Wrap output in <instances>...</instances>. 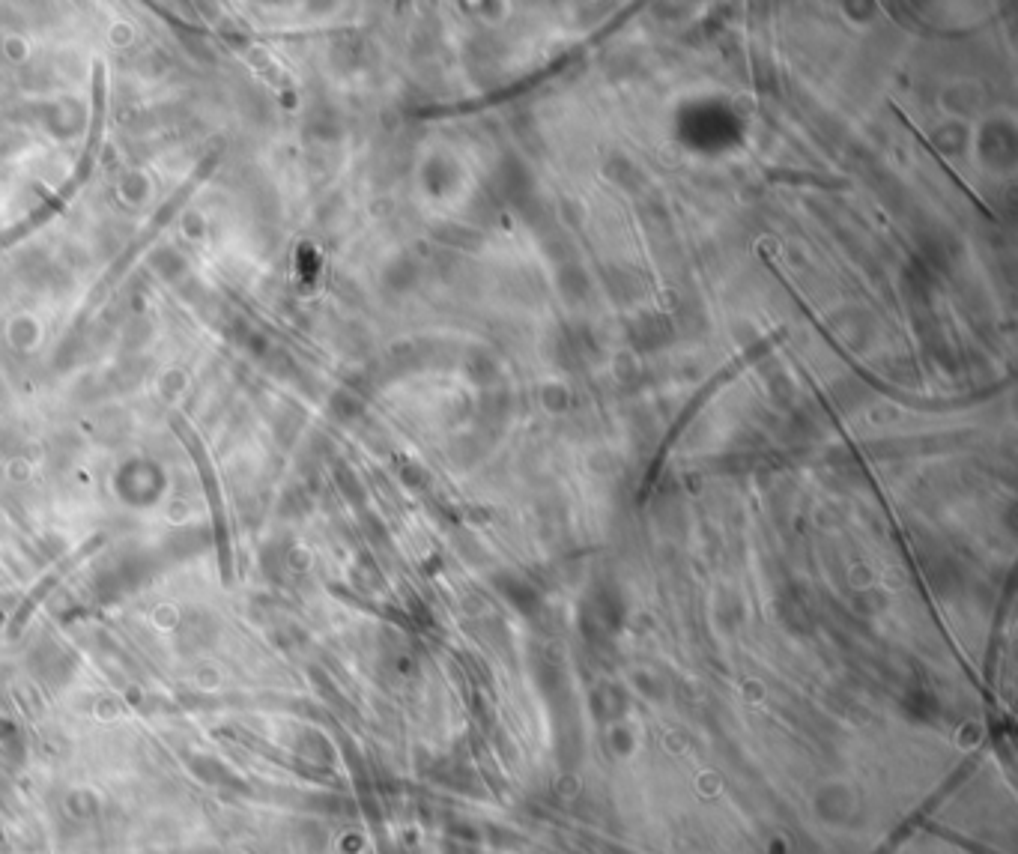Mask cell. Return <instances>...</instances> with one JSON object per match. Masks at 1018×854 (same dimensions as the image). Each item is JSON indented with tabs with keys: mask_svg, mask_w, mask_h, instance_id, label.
<instances>
[{
	"mask_svg": "<svg viewBox=\"0 0 1018 854\" xmlns=\"http://www.w3.org/2000/svg\"><path fill=\"white\" fill-rule=\"evenodd\" d=\"M980 156L989 168L1007 171L1016 162V135L1010 126H989L980 141Z\"/></svg>",
	"mask_w": 1018,
	"mask_h": 854,
	"instance_id": "1",
	"label": "cell"
},
{
	"mask_svg": "<svg viewBox=\"0 0 1018 854\" xmlns=\"http://www.w3.org/2000/svg\"><path fill=\"white\" fill-rule=\"evenodd\" d=\"M666 338H669V323L660 320V317H642V320L633 326V344L642 347V350H654V347H660Z\"/></svg>",
	"mask_w": 1018,
	"mask_h": 854,
	"instance_id": "2",
	"label": "cell"
},
{
	"mask_svg": "<svg viewBox=\"0 0 1018 854\" xmlns=\"http://www.w3.org/2000/svg\"><path fill=\"white\" fill-rule=\"evenodd\" d=\"M610 177L615 180V183H621L624 189H633V186H639V183H642V174H639V168H636V165H630L627 159H615V162H612Z\"/></svg>",
	"mask_w": 1018,
	"mask_h": 854,
	"instance_id": "3",
	"label": "cell"
},
{
	"mask_svg": "<svg viewBox=\"0 0 1018 854\" xmlns=\"http://www.w3.org/2000/svg\"><path fill=\"white\" fill-rule=\"evenodd\" d=\"M562 290L568 293V299H580V296H586L589 293V281L580 275V272H574V275H568V281H562Z\"/></svg>",
	"mask_w": 1018,
	"mask_h": 854,
	"instance_id": "4",
	"label": "cell"
}]
</instances>
